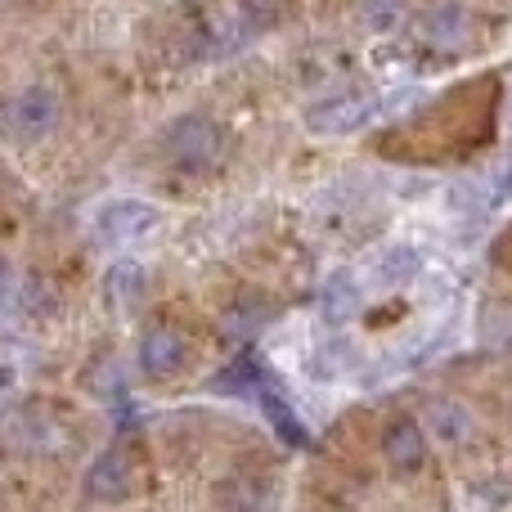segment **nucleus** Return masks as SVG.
<instances>
[{
	"instance_id": "16",
	"label": "nucleus",
	"mask_w": 512,
	"mask_h": 512,
	"mask_svg": "<svg viewBox=\"0 0 512 512\" xmlns=\"http://www.w3.org/2000/svg\"><path fill=\"white\" fill-rule=\"evenodd\" d=\"M0 283H5V261H0Z\"/></svg>"
},
{
	"instance_id": "15",
	"label": "nucleus",
	"mask_w": 512,
	"mask_h": 512,
	"mask_svg": "<svg viewBox=\"0 0 512 512\" xmlns=\"http://www.w3.org/2000/svg\"><path fill=\"white\" fill-rule=\"evenodd\" d=\"M499 194H504V198H512V162L504 167V176H499Z\"/></svg>"
},
{
	"instance_id": "4",
	"label": "nucleus",
	"mask_w": 512,
	"mask_h": 512,
	"mask_svg": "<svg viewBox=\"0 0 512 512\" xmlns=\"http://www.w3.org/2000/svg\"><path fill=\"white\" fill-rule=\"evenodd\" d=\"M54 122H59V95L50 86H27L9 104V131L23 135V140H41Z\"/></svg>"
},
{
	"instance_id": "12",
	"label": "nucleus",
	"mask_w": 512,
	"mask_h": 512,
	"mask_svg": "<svg viewBox=\"0 0 512 512\" xmlns=\"http://www.w3.org/2000/svg\"><path fill=\"white\" fill-rule=\"evenodd\" d=\"M243 14H248L256 27L283 23V14H288V0H243Z\"/></svg>"
},
{
	"instance_id": "11",
	"label": "nucleus",
	"mask_w": 512,
	"mask_h": 512,
	"mask_svg": "<svg viewBox=\"0 0 512 512\" xmlns=\"http://www.w3.org/2000/svg\"><path fill=\"white\" fill-rule=\"evenodd\" d=\"M256 400H261V409H265V418H270V427L274 432H279V441L283 445H292V450H301V445H306V427L297 423V414H292V405L283 396H274L270 387H256Z\"/></svg>"
},
{
	"instance_id": "6",
	"label": "nucleus",
	"mask_w": 512,
	"mask_h": 512,
	"mask_svg": "<svg viewBox=\"0 0 512 512\" xmlns=\"http://www.w3.org/2000/svg\"><path fill=\"white\" fill-rule=\"evenodd\" d=\"M373 117V99L364 95H337V99H324V104L306 108V126L315 135H342V131H355Z\"/></svg>"
},
{
	"instance_id": "5",
	"label": "nucleus",
	"mask_w": 512,
	"mask_h": 512,
	"mask_svg": "<svg viewBox=\"0 0 512 512\" xmlns=\"http://www.w3.org/2000/svg\"><path fill=\"white\" fill-rule=\"evenodd\" d=\"M86 495L95 504H122L131 495V454L126 450H104L86 468Z\"/></svg>"
},
{
	"instance_id": "8",
	"label": "nucleus",
	"mask_w": 512,
	"mask_h": 512,
	"mask_svg": "<svg viewBox=\"0 0 512 512\" xmlns=\"http://www.w3.org/2000/svg\"><path fill=\"white\" fill-rule=\"evenodd\" d=\"M427 423H432V432L441 436L445 445H468L472 432H477L468 405H459V400H432V405H427Z\"/></svg>"
},
{
	"instance_id": "9",
	"label": "nucleus",
	"mask_w": 512,
	"mask_h": 512,
	"mask_svg": "<svg viewBox=\"0 0 512 512\" xmlns=\"http://www.w3.org/2000/svg\"><path fill=\"white\" fill-rule=\"evenodd\" d=\"M423 36L432 45H441V50H459V45L472 41V23H468V14H463L459 5H445V9H436V14L427 18Z\"/></svg>"
},
{
	"instance_id": "10",
	"label": "nucleus",
	"mask_w": 512,
	"mask_h": 512,
	"mask_svg": "<svg viewBox=\"0 0 512 512\" xmlns=\"http://www.w3.org/2000/svg\"><path fill=\"white\" fill-rule=\"evenodd\" d=\"M144 265L140 261H117L113 270H108V301H113L117 310H135L144 301Z\"/></svg>"
},
{
	"instance_id": "2",
	"label": "nucleus",
	"mask_w": 512,
	"mask_h": 512,
	"mask_svg": "<svg viewBox=\"0 0 512 512\" xmlns=\"http://www.w3.org/2000/svg\"><path fill=\"white\" fill-rule=\"evenodd\" d=\"M185 364H189V342H185L180 328L158 324V328L144 333V342H140V373L144 378H153V382L176 378Z\"/></svg>"
},
{
	"instance_id": "7",
	"label": "nucleus",
	"mask_w": 512,
	"mask_h": 512,
	"mask_svg": "<svg viewBox=\"0 0 512 512\" xmlns=\"http://www.w3.org/2000/svg\"><path fill=\"white\" fill-rule=\"evenodd\" d=\"M382 454H387V463L400 472V477H409V472H418L427 463V441H423V427L414 423V418H396V423L387 427V436H382Z\"/></svg>"
},
{
	"instance_id": "1",
	"label": "nucleus",
	"mask_w": 512,
	"mask_h": 512,
	"mask_svg": "<svg viewBox=\"0 0 512 512\" xmlns=\"http://www.w3.org/2000/svg\"><path fill=\"white\" fill-rule=\"evenodd\" d=\"M167 153L176 167H212L216 158H221V126L212 122V117H180V122H171L167 131Z\"/></svg>"
},
{
	"instance_id": "14",
	"label": "nucleus",
	"mask_w": 512,
	"mask_h": 512,
	"mask_svg": "<svg viewBox=\"0 0 512 512\" xmlns=\"http://www.w3.org/2000/svg\"><path fill=\"white\" fill-rule=\"evenodd\" d=\"M400 9H405V0H369V5H364V14H369L373 27H391L400 18Z\"/></svg>"
},
{
	"instance_id": "13",
	"label": "nucleus",
	"mask_w": 512,
	"mask_h": 512,
	"mask_svg": "<svg viewBox=\"0 0 512 512\" xmlns=\"http://www.w3.org/2000/svg\"><path fill=\"white\" fill-rule=\"evenodd\" d=\"M351 301H355V288H351V279H333V288H328V315L333 319H342L346 310H351Z\"/></svg>"
},
{
	"instance_id": "3",
	"label": "nucleus",
	"mask_w": 512,
	"mask_h": 512,
	"mask_svg": "<svg viewBox=\"0 0 512 512\" xmlns=\"http://www.w3.org/2000/svg\"><path fill=\"white\" fill-rule=\"evenodd\" d=\"M95 225L108 243H131V239H144L158 225V207L140 203V198H113V203L99 207Z\"/></svg>"
}]
</instances>
